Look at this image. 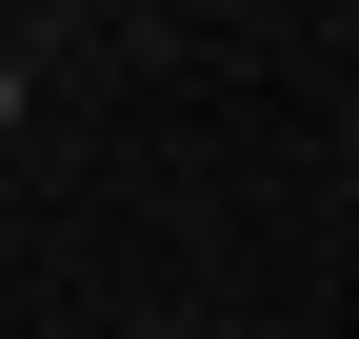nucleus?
Instances as JSON below:
<instances>
[{
    "instance_id": "obj_1",
    "label": "nucleus",
    "mask_w": 359,
    "mask_h": 339,
    "mask_svg": "<svg viewBox=\"0 0 359 339\" xmlns=\"http://www.w3.org/2000/svg\"><path fill=\"white\" fill-rule=\"evenodd\" d=\"M0 120H20V80H0Z\"/></svg>"
}]
</instances>
